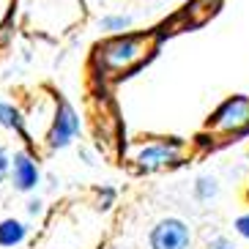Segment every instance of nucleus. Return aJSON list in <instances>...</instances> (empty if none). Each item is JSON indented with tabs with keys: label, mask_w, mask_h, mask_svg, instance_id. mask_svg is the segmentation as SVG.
I'll return each mask as SVG.
<instances>
[{
	"label": "nucleus",
	"mask_w": 249,
	"mask_h": 249,
	"mask_svg": "<svg viewBox=\"0 0 249 249\" xmlns=\"http://www.w3.org/2000/svg\"><path fill=\"white\" fill-rule=\"evenodd\" d=\"M148 38L145 36H134V33H124V36L110 38L107 44H102L99 50V63L110 71H126L134 63L148 55Z\"/></svg>",
	"instance_id": "1"
},
{
	"label": "nucleus",
	"mask_w": 249,
	"mask_h": 249,
	"mask_svg": "<svg viewBox=\"0 0 249 249\" xmlns=\"http://www.w3.org/2000/svg\"><path fill=\"white\" fill-rule=\"evenodd\" d=\"M148 247L151 249H189L192 247V230L178 216L159 219L151 227V233H148Z\"/></svg>",
	"instance_id": "2"
},
{
	"label": "nucleus",
	"mask_w": 249,
	"mask_h": 249,
	"mask_svg": "<svg viewBox=\"0 0 249 249\" xmlns=\"http://www.w3.org/2000/svg\"><path fill=\"white\" fill-rule=\"evenodd\" d=\"M211 126L219 132H247L249 129V96H230L211 115Z\"/></svg>",
	"instance_id": "3"
},
{
	"label": "nucleus",
	"mask_w": 249,
	"mask_h": 249,
	"mask_svg": "<svg viewBox=\"0 0 249 249\" xmlns=\"http://www.w3.org/2000/svg\"><path fill=\"white\" fill-rule=\"evenodd\" d=\"M80 132V118L74 112V107L69 102H60L58 110H55V121L50 126V134H47V142L50 148H66Z\"/></svg>",
	"instance_id": "4"
},
{
	"label": "nucleus",
	"mask_w": 249,
	"mask_h": 249,
	"mask_svg": "<svg viewBox=\"0 0 249 249\" xmlns=\"http://www.w3.org/2000/svg\"><path fill=\"white\" fill-rule=\"evenodd\" d=\"M178 148H181V142H176V140H170V142H148L134 161L140 164V170H148V173L161 170L178 159Z\"/></svg>",
	"instance_id": "5"
},
{
	"label": "nucleus",
	"mask_w": 249,
	"mask_h": 249,
	"mask_svg": "<svg viewBox=\"0 0 249 249\" xmlns=\"http://www.w3.org/2000/svg\"><path fill=\"white\" fill-rule=\"evenodd\" d=\"M8 178H11V186H14L17 192H33L38 178H41V173H38L36 161L30 159L25 151H19V154H14V159H11Z\"/></svg>",
	"instance_id": "6"
},
{
	"label": "nucleus",
	"mask_w": 249,
	"mask_h": 249,
	"mask_svg": "<svg viewBox=\"0 0 249 249\" xmlns=\"http://www.w3.org/2000/svg\"><path fill=\"white\" fill-rule=\"evenodd\" d=\"M28 235V227L19 219H3L0 222V247H19Z\"/></svg>",
	"instance_id": "7"
},
{
	"label": "nucleus",
	"mask_w": 249,
	"mask_h": 249,
	"mask_svg": "<svg viewBox=\"0 0 249 249\" xmlns=\"http://www.w3.org/2000/svg\"><path fill=\"white\" fill-rule=\"evenodd\" d=\"M0 126H6V129H11V132L22 134L25 140H28V132H25V118L22 112L17 110L14 104H8L0 99Z\"/></svg>",
	"instance_id": "8"
},
{
	"label": "nucleus",
	"mask_w": 249,
	"mask_h": 249,
	"mask_svg": "<svg viewBox=\"0 0 249 249\" xmlns=\"http://www.w3.org/2000/svg\"><path fill=\"white\" fill-rule=\"evenodd\" d=\"M216 195H219V183H216V178L200 176L197 181H195V197H197L200 203H208V200H213Z\"/></svg>",
	"instance_id": "9"
},
{
	"label": "nucleus",
	"mask_w": 249,
	"mask_h": 249,
	"mask_svg": "<svg viewBox=\"0 0 249 249\" xmlns=\"http://www.w3.org/2000/svg\"><path fill=\"white\" fill-rule=\"evenodd\" d=\"M99 28L107 30V33H124V30L132 28V17H129V14H110V17H102Z\"/></svg>",
	"instance_id": "10"
},
{
	"label": "nucleus",
	"mask_w": 249,
	"mask_h": 249,
	"mask_svg": "<svg viewBox=\"0 0 249 249\" xmlns=\"http://www.w3.org/2000/svg\"><path fill=\"white\" fill-rule=\"evenodd\" d=\"M8 170H11V156H8L6 148L0 145V183L8 178Z\"/></svg>",
	"instance_id": "11"
},
{
	"label": "nucleus",
	"mask_w": 249,
	"mask_h": 249,
	"mask_svg": "<svg viewBox=\"0 0 249 249\" xmlns=\"http://www.w3.org/2000/svg\"><path fill=\"white\" fill-rule=\"evenodd\" d=\"M205 249H238L230 238H225V235H216V238H211V241L205 244Z\"/></svg>",
	"instance_id": "12"
},
{
	"label": "nucleus",
	"mask_w": 249,
	"mask_h": 249,
	"mask_svg": "<svg viewBox=\"0 0 249 249\" xmlns=\"http://www.w3.org/2000/svg\"><path fill=\"white\" fill-rule=\"evenodd\" d=\"M235 233L241 235V238H249V213H241L235 219Z\"/></svg>",
	"instance_id": "13"
},
{
	"label": "nucleus",
	"mask_w": 249,
	"mask_h": 249,
	"mask_svg": "<svg viewBox=\"0 0 249 249\" xmlns=\"http://www.w3.org/2000/svg\"><path fill=\"white\" fill-rule=\"evenodd\" d=\"M28 213H30V216L41 213V200H30V203H28Z\"/></svg>",
	"instance_id": "14"
}]
</instances>
